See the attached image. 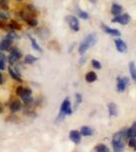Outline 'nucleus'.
Instances as JSON below:
<instances>
[{"label":"nucleus","mask_w":136,"mask_h":152,"mask_svg":"<svg viewBox=\"0 0 136 152\" xmlns=\"http://www.w3.org/2000/svg\"><path fill=\"white\" fill-rule=\"evenodd\" d=\"M126 139H127V134L126 130H121L113 135L112 138V147L115 152H121L124 150L126 145Z\"/></svg>","instance_id":"nucleus-1"},{"label":"nucleus","mask_w":136,"mask_h":152,"mask_svg":"<svg viewBox=\"0 0 136 152\" xmlns=\"http://www.w3.org/2000/svg\"><path fill=\"white\" fill-rule=\"evenodd\" d=\"M96 42H98V36H96V33H91L90 35H87L80 43L79 48H78V53L80 55H83L88 49L96 45Z\"/></svg>","instance_id":"nucleus-2"},{"label":"nucleus","mask_w":136,"mask_h":152,"mask_svg":"<svg viewBox=\"0 0 136 152\" xmlns=\"http://www.w3.org/2000/svg\"><path fill=\"white\" fill-rule=\"evenodd\" d=\"M70 115H72L71 102H70V99H69V97H66V99L63 100L62 104H61V107H60V113H59L57 122L62 121L64 118H65V116H70Z\"/></svg>","instance_id":"nucleus-3"},{"label":"nucleus","mask_w":136,"mask_h":152,"mask_svg":"<svg viewBox=\"0 0 136 152\" xmlns=\"http://www.w3.org/2000/svg\"><path fill=\"white\" fill-rule=\"evenodd\" d=\"M21 18L29 24V26H38V20L35 18L34 14H32L29 10H21Z\"/></svg>","instance_id":"nucleus-4"},{"label":"nucleus","mask_w":136,"mask_h":152,"mask_svg":"<svg viewBox=\"0 0 136 152\" xmlns=\"http://www.w3.org/2000/svg\"><path fill=\"white\" fill-rule=\"evenodd\" d=\"M130 83V79L127 76L124 77H118L117 78V91L118 92H124L126 88L128 87Z\"/></svg>","instance_id":"nucleus-5"},{"label":"nucleus","mask_w":136,"mask_h":152,"mask_svg":"<svg viewBox=\"0 0 136 152\" xmlns=\"http://www.w3.org/2000/svg\"><path fill=\"white\" fill-rule=\"evenodd\" d=\"M66 21H67L69 28L72 29L73 31H78L80 28L79 26V20H78V18H76V16L74 15H67L66 16Z\"/></svg>","instance_id":"nucleus-6"},{"label":"nucleus","mask_w":136,"mask_h":152,"mask_svg":"<svg viewBox=\"0 0 136 152\" xmlns=\"http://www.w3.org/2000/svg\"><path fill=\"white\" fill-rule=\"evenodd\" d=\"M131 20V16L128 13L125 14H119V15H116L115 18H112V23H120L122 26H126L130 23Z\"/></svg>","instance_id":"nucleus-7"},{"label":"nucleus","mask_w":136,"mask_h":152,"mask_svg":"<svg viewBox=\"0 0 136 152\" xmlns=\"http://www.w3.org/2000/svg\"><path fill=\"white\" fill-rule=\"evenodd\" d=\"M21 58V53L19 52V50L17 48H11L10 50V54H9L8 57V63L10 65L15 64L17 61Z\"/></svg>","instance_id":"nucleus-8"},{"label":"nucleus","mask_w":136,"mask_h":152,"mask_svg":"<svg viewBox=\"0 0 136 152\" xmlns=\"http://www.w3.org/2000/svg\"><path fill=\"white\" fill-rule=\"evenodd\" d=\"M101 28L104 31V33H106L107 35L113 36V37H120L121 36V31L119 29L117 28H109L108 26H106L105 23L101 24Z\"/></svg>","instance_id":"nucleus-9"},{"label":"nucleus","mask_w":136,"mask_h":152,"mask_svg":"<svg viewBox=\"0 0 136 152\" xmlns=\"http://www.w3.org/2000/svg\"><path fill=\"white\" fill-rule=\"evenodd\" d=\"M69 139L75 144H79L81 141V134L77 130H72L69 133Z\"/></svg>","instance_id":"nucleus-10"},{"label":"nucleus","mask_w":136,"mask_h":152,"mask_svg":"<svg viewBox=\"0 0 136 152\" xmlns=\"http://www.w3.org/2000/svg\"><path fill=\"white\" fill-rule=\"evenodd\" d=\"M115 47L120 53H124L127 51V44L125 43V41L121 40V39H117L115 41Z\"/></svg>","instance_id":"nucleus-11"},{"label":"nucleus","mask_w":136,"mask_h":152,"mask_svg":"<svg viewBox=\"0 0 136 152\" xmlns=\"http://www.w3.org/2000/svg\"><path fill=\"white\" fill-rule=\"evenodd\" d=\"M108 111H109V115L110 117H117L118 116V105L115 104V102H110L108 104Z\"/></svg>","instance_id":"nucleus-12"},{"label":"nucleus","mask_w":136,"mask_h":152,"mask_svg":"<svg viewBox=\"0 0 136 152\" xmlns=\"http://www.w3.org/2000/svg\"><path fill=\"white\" fill-rule=\"evenodd\" d=\"M12 45V40L10 39H4L3 41L0 43V51H7L8 49H10Z\"/></svg>","instance_id":"nucleus-13"},{"label":"nucleus","mask_w":136,"mask_h":152,"mask_svg":"<svg viewBox=\"0 0 136 152\" xmlns=\"http://www.w3.org/2000/svg\"><path fill=\"white\" fill-rule=\"evenodd\" d=\"M123 11V7L122 5H120L119 3H113L112 7H111V12H112L113 15H119L122 13Z\"/></svg>","instance_id":"nucleus-14"},{"label":"nucleus","mask_w":136,"mask_h":152,"mask_svg":"<svg viewBox=\"0 0 136 152\" xmlns=\"http://www.w3.org/2000/svg\"><path fill=\"white\" fill-rule=\"evenodd\" d=\"M127 138H136V122L132 124L129 129H126Z\"/></svg>","instance_id":"nucleus-15"},{"label":"nucleus","mask_w":136,"mask_h":152,"mask_svg":"<svg viewBox=\"0 0 136 152\" xmlns=\"http://www.w3.org/2000/svg\"><path fill=\"white\" fill-rule=\"evenodd\" d=\"M21 110V102L18 99H14L10 104V111L11 113H16Z\"/></svg>","instance_id":"nucleus-16"},{"label":"nucleus","mask_w":136,"mask_h":152,"mask_svg":"<svg viewBox=\"0 0 136 152\" xmlns=\"http://www.w3.org/2000/svg\"><path fill=\"white\" fill-rule=\"evenodd\" d=\"M79 132H80L81 136H85V137L93 136V130L88 126H82Z\"/></svg>","instance_id":"nucleus-17"},{"label":"nucleus","mask_w":136,"mask_h":152,"mask_svg":"<svg viewBox=\"0 0 136 152\" xmlns=\"http://www.w3.org/2000/svg\"><path fill=\"white\" fill-rule=\"evenodd\" d=\"M96 79H98V75H96V72H93V71H90V72L86 73V75H85V81L86 82L93 83V82H95Z\"/></svg>","instance_id":"nucleus-18"},{"label":"nucleus","mask_w":136,"mask_h":152,"mask_svg":"<svg viewBox=\"0 0 136 152\" xmlns=\"http://www.w3.org/2000/svg\"><path fill=\"white\" fill-rule=\"evenodd\" d=\"M93 150L96 152H109L110 149H109V147L107 145H105V144H98V145L95 146Z\"/></svg>","instance_id":"nucleus-19"},{"label":"nucleus","mask_w":136,"mask_h":152,"mask_svg":"<svg viewBox=\"0 0 136 152\" xmlns=\"http://www.w3.org/2000/svg\"><path fill=\"white\" fill-rule=\"evenodd\" d=\"M31 95H32V90L29 89V88H24L23 87V89H21V94H19L18 96H21V99H26V97L31 96Z\"/></svg>","instance_id":"nucleus-20"},{"label":"nucleus","mask_w":136,"mask_h":152,"mask_svg":"<svg viewBox=\"0 0 136 152\" xmlns=\"http://www.w3.org/2000/svg\"><path fill=\"white\" fill-rule=\"evenodd\" d=\"M129 72H130L131 78H132L136 83V67H135V65L133 62L129 63Z\"/></svg>","instance_id":"nucleus-21"},{"label":"nucleus","mask_w":136,"mask_h":152,"mask_svg":"<svg viewBox=\"0 0 136 152\" xmlns=\"http://www.w3.org/2000/svg\"><path fill=\"white\" fill-rule=\"evenodd\" d=\"M29 39L31 40V44H32V47H33L34 50L38 51V52H42V48L40 47V46L38 45V43H37L36 39L33 38L31 35H29Z\"/></svg>","instance_id":"nucleus-22"},{"label":"nucleus","mask_w":136,"mask_h":152,"mask_svg":"<svg viewBox=\"0 0 136 152\" xmlns=\"http://www.w3.org/2000/svg\"><path fill=\"white\" fill-rule=\"evenodd\" d=\"M8 73H9V75L11 76L12 79L16 80V81H18V82H23V79H21V76L17 75L16 73L14 72V71L12 70L10 67H8Z\"/></svg>","instance_id":"nucleus-23"},{"label":"nucleus","mask_w":136,"mask_h":152,"mask_svg":"<svg viewBox=\"0 0 136 152\" xmlns=\"http://www.w3.org/2000/svg\"><path fill=\"white\" fill-rule=\"evenodd\" d=\"M76 12H77V15H78V18H82V19H88L90 18V15H88V13L85 10H81L80 8H77L76 9Z\"/></svg>","instance_id":"nucleus-24"},{"label":"nucleus","mask_w":136,"mask_h":152,"mask_svg":"<svg viewBox=\"0 0 136 152\" xmlns=\"http://www.w3.org/2000/svg\"><path fill=\"white\" fill-rule=\"evenodd\" d=\"M36 61H38V58L35 57L33 55H29V54L26 55V58H24V63H26V64H33Z\"/></svg>","instance_id":"nucleus-25"},{"label":"nucleus","mask_w":136,"mask_h":152,"mask_svg":"<svg viewBox=\"0 0 136 152\" xmlns=\"http://www.w3.org/2000/svg\"><path fill=\"white\" fill-rule=\"evenodd\" d=\"M8 26L12 29V31H19V29H21V24L18 23H16L15 20H11L8 24Z\"/></svg>","instance_id":"nucleus-26"},{"label":"nucleus","mask_w":136,"mask_h":152,"mask_svg":"<svg viewBox=\"0 0 136 152\" xmlns=\"http://www.w3.org/2000/svg\"><path fill=\"white\" fill-rule=\"evenodd\" d=\"M82 102V95L80 94H75V104H74V109H77L79 107V104Z\"/></svg>","instance_id":"nucleus-27"},{"label":"nucleus","mask_w":136,"mask_h":152,"mask_svg":"<svg viewBox=\"0 0 136 152\" xmlns=\"http://www.w3.org/2000/svg\"><path fill=\"white\" fill-rule=\"evenodd\" d=\"M128 145H129L130 148H132L133 150L136 151V138H129Z\"/></svg>","instance_id":"nucleus-28"},{"label":"nucleus","mask_w":136,"mask_h":152,"mask_svg":"<svg viewBox=\"0 0 136 152\" xmlns=\"http://www.w3.org/2000/svg\"><path fill=\"white\" fill-rule=\"evenodd\" d=\"M7 39H10V40H18L19 39V36H17L14 31H8L7 34Z\"/></svg>","instance_id":"nucleus-29"},{"label":"nucleus","mask_w":136,"mask_h":152,"mask_svg":"<svg viewBox=\"0 0 136 152\" xmlns=\"http://www.w3.org/2000/svg\"><path fill=\"white\" fill-rule=\"evenodd\" d=\"M0 8L4 9V10H8V1L7 0H0Z\"/></svg>","instance_id":"nucleus-30"},{"label":"nucleus","mask_w":136,"mask_h":152,"mask_svg":"<svg viewBox=\"0 0 136 152\" xmlns=\"http://www.w3.org/2000/svg\"><path fill=\"white\" fill-rule=\"evenodd\" d=\"M91 65H93V67L95 68V69H101L102 68V64H101V62H99L98 60H91Z\"/></svg>","instance_id":"nucleus-31"},{"label":"nucleus","mask_w":136,"mask_h":152,"mask_svg":"<svg viewBox=\"0 0 136 152\" xmlns=\"http://www.w3.org/2000/svg\"><path fill=\"white\" fill-rule=\"evenodd\" d=\"M23 100H24V104H26V105H29V104H32L34 102V99L32 97V95H31V96H29V97H26V99H23Z\"/></svg>","instance_id":"nucleus-32"},{"label":"nucleus","mask_w":136,"mask_h":152,"mask_svg":"<svg viewBox=\"0 0 136 152\" xmlns=\"http://www.w3.org/2000/svg\"><path fill=\"white\" fill-rule=\"evenodd\" d=\"M8 18H9V14L0 11V19H1V20H6V19H8Z\"/></svg>","instance_id":"nucleus-33"},{"label":"nucleus","mask_w":136,"mask_h":152,"mask_svg":"<svg viewBox=\"0 0 136 152\" xmlns=\"http://www.w3.org/2000/svg\"><path fill=\"white\" fill-rule=\"evenodd\" d=\"M5 26H6V24L4 23L3 21L1 20V19H0V28H2V29H5V28H6Z\"/></svg>","instance_id":"nucleus-34"},{"label":"nucleus","mask_w":136,"mask_h":152,"mask_svg":"<svg viewBox=\"0 0 136 152\" xmlns=\"http://www.w3.org/2000/svg\"><path fill=\"white\" fill-rule=\"evenodd\" d=\"M21 89H23V86H18V87L16 88V90H15L16 95H19V94H21Z\"/></svg>","instance_id":"nucleus-35"},{"label":"nucleus","mask_w":136,"mask_h":152,"mask_svg":"<svg viewBox=\"0 0 136 152\" xmlns=\"http://www.w3.org/2000/svg\"><path fill=\"white\" fill-rule=\"evenodd\" d=\"M3 81H4V79H3V75L0 73V84H3Z\"/></svg>","instance_id":"nucleus-36"},{"label":"nucleus","mask_w":136,"mask_h":152,"mask_svg":"<svg viewBox=\"0 0 136 152\" xmlns=\"http://www.w3.org/2000/svg\"><path fill=\"white\" fill-rule=\"evenodd\" d=\"M2 112H3V109H2V107L0 105V113H2Z\"/></svg>","instance_id":"nucleus-37"},{"label":"nucleus","mask_w":136,"mask_h":152,"mask_svg":"<svg viewBox=\"0 0 136 152\" xmlns=\"http://www.w3.org/2000/svg\"><path fill=\"white\" fill-rule=\"evenodd\" d=\"M18 1H21V0H18Z\"/></svg>","instance_id":"nucleus-38"}]
</instances>
